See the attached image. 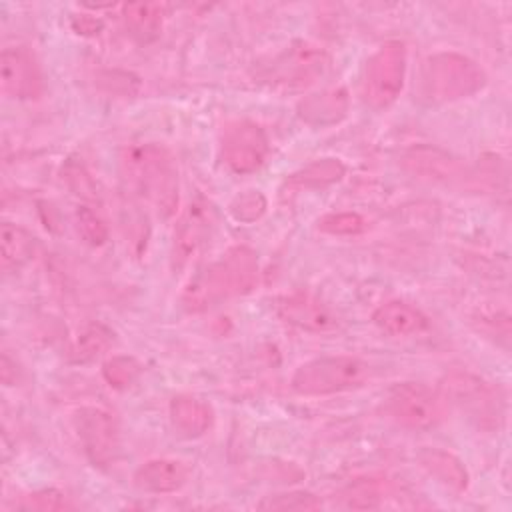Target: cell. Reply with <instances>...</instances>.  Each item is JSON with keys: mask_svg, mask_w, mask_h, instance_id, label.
I'll return each instance as SVG.
<instances>
[{"mask_svg": "<svg viewBox=\"0 0 512 512\" xmlns=\"http://www.w3.org/2000/svg\"><path fill=\"white\" fill-rule=\"evenodd\" d=\"M258 282V256L248 246H232L218 260L196 272L182 290L188 312H206L224 300L248 294Z\"/></svg>", "mask_w": 512, "mask_h": 512, "instance_id": "6da1fadb", "label": "cell"}, {"mask_svg": "<svg viewBox=\"0 0 512 512\" xmlns=\"http://www.w3.org/2000/svg\"><path fill=\"white\" fill-rule=\"evenodd\" d=\"M122 174L128 190L150 204L164 220L178 206V170L172 154L156 144H132L122 152Z\"/></svg>", "mask_w": 512, "mask_h": 512, "instance_id": "7a4b0ae2", "label": "cell"}, {"mask_svg": "<svg viewBox=\"0 0 512 512\" xmlns=\"http://www.w3.org/2000/svg\"><path fill=\"white\" fill-rule=\"evenodd\" d=\"M486 72L460 52H436L428 56L420 70V94L432 104H446L468 98L482 90Z\"/></svg>", "mask_w": 512, "mask_h": 512, "instance_id": "3957f363", "label": "cell"}, {"mask_svg": "<svg viewBox=\"0 0 512 512\" xmlns=\"http://www.w3.org/2000/svg\"><path fill=\"white\" fill-rule=\"evenodd\" d=\"M442 398L482 430H498L504 422V394L492 382L468 372H452L442 380Z\"/></svg>", "mask_w": 512, "mask_h": 512, "instance_id": "277c9868", "label": "cell"}, {"mask_svg": "<svg viewBox=\"0 0 512 512\" xmlns=\"http://www.w3.org/2000/svg\"><path fill=\"white\" fill-rule=\"evenodd\" d=\"M370 376V366L348 354L320 356L300 364L290 380V386L300 396H328L358 388Z\"/></svg>", "mask_w": 512, "mask_h": 512, "instance_id": "5b68a950", "label": "cell"}, {"mask_svg": "<svg viewBox=\"0 0 512 512\" xmlns=\"http://www.w3.org/2000/svg\"><path fill=\"white\" fill-rule=\"evenodd\" d=\"M406 76V46L400 40L384 42L366 62L362 98L374 110H384L396 102Z\"/></svg>", "mask_w": 512, "mask_h": 512, "instance_id": "8992f818", "label": "cell"}, {"mask_svg": "<svg viewBox=\"0 0 512 512\" xmlns=\"http://www.w3.org/2000/svg\"><path fill=\"white\" fill-rule=\"evenodd\" d=\"M386 414L400 426L410 430H428L442 422L446 402L440 392H434L420 382L394 384L384 400Z\"/></svg>", "mask_w": 512, "mask_h": 512, "instance_id": "52a82bcc", "label": "cell"}, {"mask_svg": "<svg viewBox=\"0 0 512 512\" xmlns=\"http://www.w3.org/2000/svg\"><path fill=\"white\" fill-rule=\"evenodd\" d=\"M72 424L84 454L94 466H106L116 458L120 428L114 414L100 406H82L74 412Z\"/></svg>", "mask_w": 512, "mask_h": 512, "instance_id": "ba28073f", "label": "cell"}, {"mask_svg": "<svg viewBox=\"0 0 512 512\" xmlns=\"http://www.w3.org/2000/svg\"><path fill=\"white\" fill-rule=\"evenodd\" d=\"M328 68L324 50L310 44H296L278 54L264 70V80L272 86L296 90L314 84Z\"/></svg>", "mask_w": 512, "mask_h": 512, "instance_id": "9c48e42d", "label": "cell"}, {"mask_svg": "<svg viewBox=\"0 0 512 512\" xmlns=\"http://www.w3.org/2000/svg\"><path fill=\"white\" fill-rule=\"evenodd\" d=\"M266 132L250 120L228 122L220 138L222 162L236 174H250L258 170L268 156Z\"/></svg>", "mask_w": 512, "mask_h": 512, "instance_id": "30bf717a", "label": "cell"}, {"mask_svg": "<svg viewBox=\"0 0 512 512\" xmlns=\"http://www.w3.org/2000/svg\"><path fill=\"white\" fill-rule=\"evenodd\" d=\"M216 228V212L206 200H194L174 228L172 268L180 270L210 242Z\"/></svg>", "mask_w": 512, "mask_h": 512, "instance_id": "8fae6325", "label": "cell"}, {"mask_svg": "<svg viewBox=\"0 0 512 512\" xmlns=\"http://www.w3.org/2000/svg\"><path fill=\"white\" fill-rule=\"evenodd\" d=\"M0 86L14 100H34L44 90V76L28 48H4L0 54Z\"/></svg>", "mask_w": 512, "mask_h": 512, "instance_id": "7c38bea8", "label": "cell"}, {"mask_svg": "<svg viewBox=\"0 0 512 512\" xmlns=\"http://www.w3.org/2000/svg\"><path fill=\"white\" fill-rule=\"evenodd\" d=\"M400 164L408 174L426 182L456 184V182H464L466 178V166L460 158L452 156L442 148L428 146V144L408 148L402 154Z\"/></svg>", "mask_w": 512, "mask_h": 512, "instance_id": "4fadbf2b", "label": "cell"}, {"mask_svg": "<svg viewBox=\"0 0 512 512\" xmlns=\"http://www.w3.org/2000/svg\"><path fill=\"white\" fill-rule=\"evenodd\" d=\"M190 470L184 462L172 458H154L138 466L134 472V486L148 494H170L188 482Z\"/></svg>", "mask_w": 512, "mask_h": 512, "instance_id": "5bb4252c", "label": "cell"}, {"mask_svg": "<svg viewBox=\"0 0 512 512\" xmlns=\"http://www.w3.org/2000/svg\"><path fill=\"white\" fill-rule=\"evenodd\" d=\"M278 314L284 322L308 332H330L336 328V318L330 310L308 294H290L280 300Z\"/></svg>", "mask_w": 512, "mask_h": 512, "instance_id": "9a60e30c", "label": "cell"}, {"mask_svg": "<svg viewBox=\"0 0 512 512\" xmlns=\"http://www.w3.org/2000/svg\"><path fill=\"white\" fill-rule=\"evenodd\" d=\"M168 410H170V422L174 430L184 438L204 436L214 422V412L210 404L190 394L174 396L170 400Z\"/></svg>", "mask_w": 512, "mask_h": 512, "instance_id": "2e32d148", "label": "cell"}, {"mask_svg": "<svg viewBox=\"0 0 512 512\" xmlns=\"http://www.w3.org/2000/svg\"><path fill=\"white\" fill-rule=\"evenodd\" d=\"M374 324L390 336H410L420 334L428 328V318L412 304L402 300H390L378 306L372 314Z\"/></svg>", "mask_w": 512, "mask_h": 512, "instance_id": "e0dca14e", "label": "cell"}, {"mask_svg": "<svg viewBox=\"0 0 512 512\" xmlns=\"http://www.w3.org/2000/svg\"><path fill=\"white\" fill-rule=\"evenodd\" d=\"M348 112V96L344 90H322L298 102V116L312 126H330L340 122Z\"/></svg>", "mask_w": 512, "mask_h": 512, "instance_id": "ac0fdd59", "label": "cell"}, {"mask_svg": "<svg viewBox=\"0 0 512 512\" xmlns=\"http://www.w3.org/2000/svg\"><path fill=\"white\" fill-rule=\"evenodd\" d=\"M122 18L126 30L138 42L154 40L166 18V4L160 2H128L122 6Z\"/></svg>", "mask_w": 512, "mask_h": 512, "instance_id": "d6986e66", "label": "cell"}, {"mask_svg": "<svg viewBox=\"0 0 512 512\" xmlns=\"http://www.w3.org/2000/svg\"><path fill=\"white\" fill-rule=\"evenodd\" d=\"M418 460L422 468L434 476L440 484L460 492L468 486V472L464 464L450 452L440 450V448H424L418 454Z\"/></svg>", "mask_w": 512, "mask_h": 512, "instance_id": "ffe728a7", "label": "cell"}, {"mask_svg": "<svg viewBox=\"0 0 512 512\" xmlns=\"http://www.w3.org/2000/svg\"><path fill=\"white\" fill-rule=\"evenodd\" d=\"M0 250H2V266L6 270H18L36 250V238L22 226L4 222L0 228Z\"/></svg>", "mask_w": 512, "mask_h": 512, "instance_id": "44dd1931", "label": "cell"}, {"mask_svg": "<svg viewBox=\"0 0 512 512\" xmlns=\"http://www.w3.org/2000/svg\"><path fill=\"white\" fill-rule=\"evenodd\" d=\"M346 174V166L338 158H320L312 164L304 166L302 170L294 172L286 184L288 188L302 190V188H320L338 182Z\"/></svg>", "mask_w": 512, "mask_h": 512, "instance_id": "7402d4cb", "label": "cell"}, {"mask_svg": "<svg viewBox=\"0 0 512 512\" xmlns=\"http://www.w3.org/2000/svg\"><path fill=\"white\" fill-rule=\"evenodd\" d=\"M74 224L80 238L90 246H102L108 240V226L94 204L82 202L74 210Z\"/></svg>", "mask_w": 512, "mask_h": 512, "instance_id": "603a6c76", "label": "cell"}, {"mask_svg": "<svg viewBox=\"0 0 512 512\" xmlns=\"http://www.w3.org/2000/svg\"><path fill=\"white\" fill-rule=\"evenodd\" d=\"M384 498V486L378 480H358L350 484L344 494V506L354 510H374L380 508Z\"/></svg>", "mask_w": 512, "mask_h": 512, "instance_id": "cb8c5ba5", "label": "cell"}, {"mask_svg": "<svg viewBox=\"0 0 512 512\" xmlns=\"http://www.w3.org/2000/svg\"><path fill=\"white\" fill-rule=\"evenodd\" d=\"M142 372V364L134 356H112L110 360L104 362L102 366V376L104 380L118 390H124L132 386Z\"/></svg>", "mask_w": 512, "mask_h": 512, "instance_id": "d4e9b609", "label": "cell"}, {"mask_svg": "<svg viewBox=\"0 0 512 512\" xmlns=\"http://www.w3.org/2000/svg\"><path fill=\"white\" fill-rule=\"evenodd\" d=\"M260 510H298V512H310V510H320L322 502L318 496L304 492V490H296V492H284V494H274V496H266L260 504Z\"/></svg>", "mask_w": 512, "mask_h": 512, "instance_id": "484cf974", "label": "cell"}, {"mask_svg": "<svg viewBox=\"0 0 512 512\" xmlns=\"http://www.w3.org/2000/svg\"><path fill=\"white\" fill-rule=\"evenodd\" d=\"M112 342V332L102 324H90L76 342V360L88 362L100 356Z\"/></svg>", "mask_w": 512, "mask_h": 512, "instance_id": "4316f807", "label": "cell"}, {"mask_svg": "<svg viewBox=\"0 0 512 512\" xmlns=\"http://www.w3.org/2000/svg\"><path fill=\"white\" fill-rule=\"evenodd\" d=\"M366 226V220L356 212H334L318 220V228L334 236H356L362 234Z\"/></svg>", "mask_w": 512, "mask_h": 512, "instance_id": "83f0119b", "label": "cell"}, {"mask_svg": "<svg viewBox=\"0 0 512 512\" xmlns=\"http://www.w3.org/2000/svg\"><path fill=\"white\" fill-rule=\"evenodd\" d=\"M64 178L70 186V190L88 204H96L98 202V190L96 184L92 180V176L86 172V168L78 162H68L64 168Z\"/></svg>", "mask_w": 512, "mask_h": 512, "instance_id": "f1b7e54d", "label": "cell"}, {"mask_svg": "<svg viewBox=\"0 0 512 512\" xmlns=\"http://www.w3.org/2000/svg\"><path fill=\"white\" fill-rule=\"evenodd\" d=\"M266 212V198L258 190H246L230 202V214L238 222H254Z\"/></svg>", "mask_w": 512, "mask_h": 512, "instance_id": "f546056e", "label": "cell"}, {"mask_svg": "<svg viewBox=\"0 0 512 512\" xmlns=\"http://www.w3.org/2000/svg\"><path fill=\"white\" fill-rule=\"evenodd\" d=\"M24 510H40V512H56V510H70L72 504L64 496V492L56 488H44L36 490L28 496H24L22 504Z\"/></svg>", "mask_w": 512, "mask_h": 512, "instance_id": "4dcf8cb0", "label": "cell"}]
</instances>
